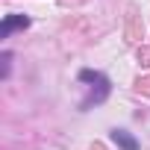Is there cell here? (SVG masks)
<instances>
[{
  "mask_svg": "<svg viewBox=\"0 0 150 150\" xmlns=\"http://www.w3.org/2000/svg\"><path fill=\"white\" fill-rule=\"evenodd\" d=\"M27 24H30V18H27V15H9V18L3 21V27H0V35L6 38L12 30H24Z\"/></svg>",
  "mask_w": 150,
  "mask_h": 150,
  "instance_id": "1",
  "label": "cell"
},
{
  "mask_svg": "<svg viewBox=\"0 0 150 150\" xmlns=\"http://www.w3.org/2000/svg\"><path fill=\"white\" fill-rule=\"evenodd\" d=\"M112 138H115V144H121L124 150H138V141H135L129 132H124V129H115Z\"/></svg>",
  "mask_w": 150,
  "mask_h": 150,
  "instance_id": "2",
  "label": "cell"
}]
</instances>
